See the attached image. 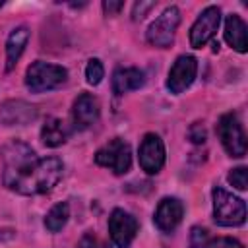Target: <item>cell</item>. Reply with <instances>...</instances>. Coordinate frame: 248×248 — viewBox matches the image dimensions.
Segmentation results:
<instances>
[{
	"instance_id": "obj_26",
	"label": "cell",
	"mask_w": 248,
	"mask_h": 248,
	"mask_svg": "<svg viewBox=\"0 0 248 248\" xmlns=\"http://www.w3.org/2000/svg\"><path fill=\"white\" fill-rule=\"evenodd\" d=\"M2 6H4V2H2V0H0V8H2Z\"/></svg>"
},
{
	"instance_id": "obj_1",
	"label": "cell",
	"mask_w": 248,
	"mask_h": 248,
	"mask_svg": "<svg viewBox=\"0 0 248 248\" xmlns=\"http://www.w3.org/2000/svg\"><path fill=\"white\" fill-rule=\"evenodd\" d=\"M2 161L4 184L21 196H37L52 190L64 170L58 157L39 159L27 143L10 145L2 153Z\"/></svg>"
},
{
	"instance_id": "obj_11",
	"label": "cell",
	"mask_w": 248,
	"mask_h": 248,
	"mask_svg": "<svg viewBox=\"0 0 248 248\" xmlns=\"http://www.w3.org/2000/svg\"><path fill=\"white\" fill-rule=\"evenodd\" d=\"M184 215V205L178 198H163L155 209V225L163 232H170L178 227Z\"/></svg>"
},
{
	"instance_id": "obj_22",
	"label": "cell",
	"mask_w": 248,
	"mask_h": 248,
	"mask_svg": "<svg viewBox=\"0 0 248 248\" xmlns=\"http://www.w3.org/2000/svg\"><path fill=\"white\" fill-rule=\"evenodd\" d=\"M205 238H207V231L200 229V227H194L192 232H190V246L192 248H202L205 244Z\"/></svg>"
},
{
	"instance_id": "obj_24",
	"label": "cell",
	"mask_w": 248,
	"mask_h": 248,
	"mask_svg": "<svg viewBox=\"0 0 248 248\" xmlns=\"http://www.w3.org/2000/svg\"><path fill=\"white\" fill-rule=\"evenodd\" d=\"M153 6H155L153 2H138V4L134 6V14H132V16H134V19H136V21H138V19H141V17H143V16H145Z\"/></svg>"
},
{
	"instance_id": "obj_8",
	"label": "cell",
	"mask_w": 248,
	"mask_h": 248,
	"mask_svg": "<svg viewBox=\"0 0 248 248\" xmlns=\"http://www.w3.org/2000/svg\"><path fill=\"white\" fill-rule=\"evenodd\" d=\"M219 23H221V10L217 6H207L190 29V45L194 48L205 46L215 37Z\"/></svg>"
},
{
	"instance_id": "obj_23",
	"label": "cell",
	"mask_w": 248,
	"mask_h": 248,
	"mask_svg": "<svg viewBox=\"0 0 248 248\" xmlns=\"http://www.w3.org/2000/svg\"><path fill=\"white\" fill-rule=\"evenodd\" d=\"M188 134H190V140H192L194 143H203V141H205V128H203V124H200V122L192 124Z\"/></svg>"
},
{
	"instance_id": "obj_2",
	"label": "cell",
	"mask_w": 248,
	"mask_h": 248,
	"mask_svg": "<svg viewBox=\"0 0 248 248\" xmlns=\"http://www.w3.org/2000/svg\"><path fill=\"white\" fill-rule=\"evenodd\" d=\"M213 217L221 227H238L246 221V203L223 188H213Z\"/></svg>"
},
{
	"instance_id": "obj_10",
	"label": "cell",
	"mask_w": 248,
	"mask_h": 248,
	"mask_svg": "<svg viewBox=\"0 0 248 248\" xmlns=\"http://www.w3.org/2000/svg\"><path fill=\"white\" fill-rule=\"evenodd\" d=\"M198 72V60L190 54H182L176 58V62L172 64L169 78H167V87L170 93H182L186 87L192 85L194 78Z\"/></svg>"
},
{
	"instance_id": "obj_3",
	"label": "cell",
	"mask_w": 248,
	"mask_h": 248,
	"mask_svg": "<svg viewBox=\"0 0 248 248\" xmlns=\"http://www.w3.org/2000/svg\"><path fill=\"white\" fill-rule=\"evenodd\" d=\"M66 78H68L66 68L37 60L25 72V85L33 93H43V91H48V89L62 85L66 81Z\"/></svg>"
},
{
	"instance_id": "obj_18",
	"label": "cell",
	"mask_w": 248,
	"mask_h": 248,
	"mask_svg": "<svg viewBox=\"0 0 248 248\" xmlns=\"http://www.w3.org/2000/svg\"><path fill=\"white\" fill-rule=\"evenodd\" d=\"M68 217H70V205L66 202H60L56 205L50 207V211L46 213L45 217V227L50 231V232H58L64 229V225L68 223Z\"/></svg>"
},
{
	"instance_id": "obj_14",
	"label": "cell",
	"mask_w": 248,
	"mask_h": 248,
	"mask_svg": "<svg viewBox=\"0 0 248 248\" xmlns=\"http://www.w3.org/2000/svg\"><path fill=\"white\" fill-rule=\"evenodd\" d=\"M145 83V74L138 68H118L112 74V91L116 95H124L128 91L140 89Z\"/></svg>"
},
{
	"instance_id": "obj_7",
	"label": "cell",
	"mask_w": 248,
	"mask_h": 248,
	"mask_svg": "<svg viewBox=\"0 0 248 248\" xmlns=\"http://www.w3.org/2000/svg\"><path fill=\"white\" fill-rule=\"evenodd\" d=\"M138 232V221L124 209H112L108 217V234L116 248H128Z\"/></svg>"
},
{
	"instance_id": "obj_16",
	"label": "cell",
	"mask_w": 248,
	"mask_h": 248,
	"mask_svg": "<svg viewBox=\"0 0 248 248\" xmlns=\"http://www.w3.org/2000/svg\"><path fill=\"white\" fill-rule=\"evenodd\" d=\"M225 41L238 52H246L248 50V43H246V23L236 16L231 14L225 21Z\"/></svg>"
},
{
	"instance_id": "obj_19",
	"label": "cell",
	"mask_w": 248,
	"mask_h": 248,
	"mask_svg": "<svg viewBox=\"0 0 248 248\" xmlns=\"http://www.w3.org/2000/svg\"><path fill=\"white\" fill-rule=\"evenodd\" d=\"M103 76H105V68H103L101 60L99 58H91L87 62V66H85V79H87V83L89 85H97V83H101Z\"/></svg>"
},
{
	"instance_id": "obj_12",
	"label": "cell",
	"mask_w": 248,
	"mask_h": 248,
	"mask_svg": "<svg viewBox=\"0 0 248 248\" xmlns=\"http://www.w3.org/2000/svg\"><path fill=\"white\" fill-rule=\"evenodd\" d=\"M99 118V101L89 95V93H81L72 107V122L74 128L78 130H85L91 124H95Z\"/></svg>"
},
{
	"instance_id": "obj_21",
	"label": "cell",
	"mask_w": 248,
	"mask_h": 248,
	"mask_svg": "<svg viewBox=\"0 0 248 248\" xmlns=\"http://www.w3.org/2000/svg\"><path fill=\"white\" fill-rule=\"evenodd\" d=\"M205 248H244L238 240L234 238H229V236H219V238H213L205 244Z\"/></svg>"
},
{
	"instance_id": "obj_13",
	"label": "cell",
	"mask_w": 248,
	"mask_h": 248,
	"mask_svg": "<svg viewBox=\"0 0 248 248\" xmlns=\"http://www.w3.org/2000/svg\"><path fill=\"white\" fill-rule=\"evenodd\" d=\"M37 118V108L25 101H6L0 107V122L6 126L31 124Z\"/></svg>"
},
{
	"instance_id": "obj_17",
	"label": "cell",
	"mask_w": 248,
	"mask_h": 248,
	"mask_svg": "<svg viewBox=\"0 0 248 248\" xmlns=\"http://www.w3.org/2000/svg\"><path fill=\"white\" fill-rule=\"evenodd\" d=\"M68 136H70L68 126H66L62 120H58V118H46V122H45L43 128H41V140H43V143L48 145V147H58V145H62V143L68 140Z\"/></svg>"
},
{
	"instance_id": "obj_15",
	"label": "cell",
	"mask_w": 248,
	"mask_h": 248,
	"mask_svg": "<svg viewBox=\"0 0 248 248\" xmlns=\"http://www.w3.org/2000/svg\"><path fill=\"white\" fill-rule=\"evenodd\" d=\"M27 41H29V29L23 27V25L21 27H16L10 33V37L6 41V70L8 72L14 70V66L19 60V56H21Z\"/></svg>"
},
{
	"instance_id": "obj_25",
	"label": "cell",
	"mask_w": 248,
	"mask_h": 248,
	"mask_svg": "<svg viewBox=\"0 0 248 248\" xmlns=\"http://www.w3.org/2000/svg\"><path fill=\"white\" fill-rule=\"evenodd\" d=\"M122 8H124V2H122V0H116V2L108 0V2H103V10H105V14H108V16L118 14Z\"/></svg>"
},
{
	"instance_id": "obj_20",
	"label": "cell",
	"mask_w": 248,
	"mask_h": 248,
	"mask_svg": "<svg viewBox=\"0 0 248 248\" xmlns=\"http://www.w3.org/2000/svg\"><path fill=\"white\" fill-rule=\"evenodd\" d=\"M229 182L236 188V190H246L248 186V172H246V167H236L229 172Z\"/></svg>"
},
{
	"instance_id": "obj_4",
	"label": "cell",
	"mask_w": 248,
	"mask_h": 248,
	"mask_svg": "<svg viewBox=\"0 0 248 248\" xmlns=\"http://www.w3.org/2000/svg\"><path fill=\"white\" fill-rule=\"evenodd\" d=\"M95 163L112 170L114 174H126L132 167V151L130 145L120 140L114 138L108 143H105L97 153H95Z\"/></svg>"
},
{
	"instance_id": "obj_5",
	"label": "cell",
	"mask_w": 248,
	"mask_h": 248,
	"mask_svg": "<svg viewBox=\"0 0 248 248\" xmlns=\"http://www.w3.org/2000/svg\"><path fill=\"white\" fill-rule=\"evenodd\" d=\"M217 134L231 157H244L246 155V136L242 124L234 112H227L217 122Z\"/></svg>"
},
{
	"instance_id": "obj_6",
	"label": "cell",
	"mask_w": 248,
	"mask_h": 248,
	"mask_svg": "<svg viewBox=\"0 0 248 248\" xmlns=\"http://www.w3.org/2000/svg\"><path fill=\"white\" fill-rule=\"evenodd\" d=\"M180 23V10L176 6H169L147 29V43L159 48H167L174 41V33Z\"/></svg>"
},
{
	"instance_id": "obj_9",
	"label": "cell",
	"mask_w": 248,
	"mask_h": 248,
	"mask_svg": "<svg viewBox=\"0 0 248 248\" xmlns=\"http://www.w3.org/2000/svg\"><path fill=\"white\" fill-rule=\"evenodd\" d=\"M165 165V145L157 134H145L140 143V167L147 174H157Z\"/></svg>"
}]
</instances>
